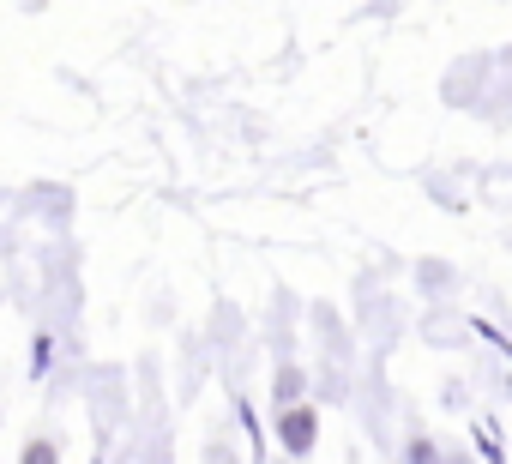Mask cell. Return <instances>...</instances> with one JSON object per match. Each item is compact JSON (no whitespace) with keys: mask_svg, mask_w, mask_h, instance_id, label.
Segmentation results:
<instances>
[{"mask_svg":"<svg viewBox=\"0 0 512 464\" xmlns=\"http://www.w3.org/2000/svg\"><path fill=\"white\" fill-rule=\"evenodd\" d=\"M284 440H290L296 452H308V446H314V410H290V416H284Z\"/></svg>","mask_w":512,"mask_h":464,"instance_id":"1","label":"cell"}]
</instances>
